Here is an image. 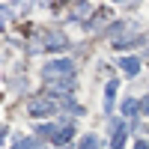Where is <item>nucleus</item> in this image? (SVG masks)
Segmentation results:
<instances>
[{
    "label": "nucleus",
    "mask_w": 149,
    "mask_h": 149,
    "mask_svg": "<svg viewBox=\"0 0 149 149\" xmlns=\"http://www.w3.org/2000/svg\"><path fill=\"white\" fill-rule=\"evenodd\" d=\"M72 72H74V63H72V60H54V63L45 66V78H48V81H57V78L69 81Z\"/></svg>",
    "instance_id": "nucleus-1"
},
{
    "label": "nucleus",
    "mask_w": 149,
    "mask_h": 149,
    "mask_svg": "<svg viewBox=\"0 0 149 149\" xmlns=\"http://www.w3.org/2000/svg\"><path fill=\"white\" fill-rule=\"evenodd\" d=\"M54 110V102H48V98H36V102H30V113L33 116H45Z\"/></svg>",
    "instance_id": "nucleus-2"
},
{
    "label": "nucleus",
    "mask_w": 149,
    "mask_h": 149,
    "mask_svg": "<svg viewBox=\"0 0 149 149\" xmlns=\"http://www.w3.org/2000/svg\"><path fill=\"white\" fill-rule=\"evenodd\" d=\"M119 66L125 69L128 74H137V72H140V60H137V57H122V60H119Z\"/></svg>",
    "instance_id": "nucleus-3"
},
{
    "label": "nucleus",
    "mask_w": 149,
    "mask_h": 149,
    "mask_svg": "<svg viewBox=\"0 0 149 149\" xmlns=\"http://www.w3.org/2000/svg\"><path fill=\"white\" fill-rule=\"evenodd\" d=\"M63 45H66V39L60 33H48V48L45 51H63Z\"/></svg>",
    "instance_id": "nucleus-4"
},
{
    "label": "nucleus",
    "mask_w": 149,
    "mask_h": 149,
    "mask_svg": "<svg viewBox=\"0 0 149 149\" xmlns=\"http://www.w3.org/2000/svg\"><path fill=\"white\" fill-rule=\"evenodd\" d=\"M137 110H140V104L134 102V98H125V102H122V113H125V116H134Z\"/></svg>",
    "instance_id": "nucleus-5"
},
{
    "label": "nucleus",
    "mask_w": 149,
    "mask_h": 149,
    "mask_svg": "<svg viewBox=\"0 0 149 149\" xmlns=\"http://www.w3.org/2000/svg\"><path fill=\"white\" fill-rule=\"evenodd\" d=\"M78 149H98V137L95 134H86V137L78 143Z\"/></svg>",
    "instance_id": "nucleus-6"
},
{
    "label": "nucleus",
    "mask_w": 149,
    "mask_h": 149,
    "mask_svg": "<svg viewBox=\"0 0 149 149\" xmlns=\"http://www.w3.org/2000/svg\"><path fill=\"white\" fill-rule=\"evenodd\" d=\"M110 146H113V149H122V146H125V128L113 131V140H110Z\"/></svg>",
    "instance_id": "nucleus-7"
},
{
    "label": "nucleus",
    "mask_w": 149,
    "mask_h": 149,
    "mask_svg": "<svg viewBox=\"0 0 149 149\" xmlns=\"http://www.w3.org/2000/svg\"><path fill=\"white\" fill-rule=\"evenodd\" d=\"M86 15H90V3H78L72 9V18H86Z\"/></svg>",
    "instance_id": "nucleus-8"
},
{
    "label": "nucleus",
    "mask_w": 149,
    "mask_h": 149,
    "mask_svg": "<svg viewBox=\"0 0 149 149\" xmlns=\"http://www.w3.org/2000/svg\"><path fill=\"white\" fill-rule=\"evenodd\" d=\"M113 93H116V81H110L107 84V95H104V107L110 110V104H113Z\"/></svg>",
    "instance_id": "nucleus-9"
},
{
    "label": "nucleus",
    "mask_w": 149,
    "mask_h": 149,
    "mask_svg": "<svg viewBox=\"0 0 149 149\" xmlns=\"http://www.w3.org/2000/svg\"><path fill=\"white\" fill-rule=\"evenodd\" d=\"M15 149H45V146H42L39 140H33V137H30V140H24V143H18Z\"/></svg>",
    "instance_id": "nucleus-10"
},
{
    "label": "nucleus",
    "mask_w": 149,
    "mask_h": 149,
    "mask_svg": "<svg viewBox=\"0 0 149 149\" xmlns=\"http://www.w3.org/2000/svg\"><path fill=\"white\" fill-rule=\"evenodd\" d=\"M140 110H143V113L149 116V98H143V104H140Z\"/></svg>",
    "instance_id": "nucleus-11"
},
{
    "label": "nucleus",
    "mask_w": 149,
    "mask_h": 149,
    "mask_svg": "<svg viewBox=\"0 0 149 149\" xmlns=\"http://www.w3.org/2000/svg\"><path fill=\"white\" fill-rule=\"evenodd\" d=\"M134 149H149V146H146V143H137V146H134Z\"/></svg>",
    "instance_id": "nucleus-12"
}]
</instances>
